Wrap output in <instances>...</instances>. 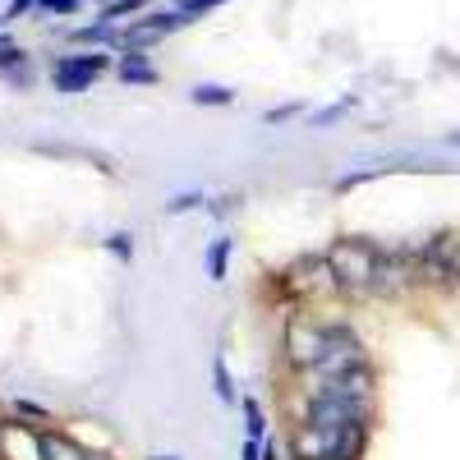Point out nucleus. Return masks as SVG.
I'll use <instances>...</instances> for the list:
<instances>
[{
    "label": "nucleus",
    "instance_id": "nucleus-1",
    "mask_svg": "<svg viewBox=\"0 0 460 460\" xmlns=\"http://www.w3.org/2000/svg\"><path fill=\"white\" fill-rule=\"evenodd\" d=\"M377 258H382V249L368 244V240H336V244L327 249V262H332L336 286H341L345 299H364V295H373Z\"/></svg>",
    "mask_w": 460,
    "mask_h": 460
},
{
    "label": "nucleus",
    "instance_id": "nucleus-2",
    "mask_svg": "<svg viewBox=\"0 0 460 460\" xmlns=\"http://www.w3.org/2000/svg\"><path fill=\"white\" fill-rule=\"evenodd\" d=\"M332 332H336V323H318L309 314H290L286 327H281V355H286L290 373L318 368L332 350Z\"/></svg>",
    "mask_w": 460,
    "mask_h": 460
},
{
    "label": "nucleus",
    "instance_id": "nucleus-3",
    "mask_svg": "<svg viewBox=\"0 0 460 460\" xmlns=\"http://www.w3.org/2000/svg\"><path fill=\"white\" fill-rule=\"evenodd\" d=\"M290 299H327V295H341L336 286V272H332V262L327 253H314V258H299L295 267H286L281 281H277Z\"/></svg>",
    "mask_w": 460,
    "mask_h": 460
},
{
    "label": "nucleus",
    "instance_id": "nucleus-4",
    "mask_svg": "<svg viewBox=\"0 0 460 460\" xmlns=\"http://www.w3.org/2000/svg\"><path fill=\"white\" fill-rule=\"evenodd\" d=\"M359 364H368L364 359V345H359V336L345 327V323H336V332H332V350H327V359L318 364V368H309V373H295L299 382H314L304 396H314L323 382H332V377H341V373H350V368H359Z\"/></svg>",
    "mask_w": 460,
    "mask_h": 460
},
{
    "label": "nucleus",
    "instance_id": "nucleus-5",
    "mask_svg": "<svg viewBox=\"0 0 460 460\" xmlns=\"http://www.w3.org/2000/svg\"><path fill=\"white\" fill-rule=\"evenodd\" d=\"M0 460H47V433L19 424V414L0 419Z\"/></svg>",
    "mask_w": 460,
    "mask_h": 460
},
{
    "label": "nucleus",
    "instance_id": "nucleus-6",
    "mask_svg": "<svg viewBox=\"0 0 460 460\" xmlns=\"http://www.w3.org/2000/svg\"><path fill=\"white\" fill-rule=\"evenodd\" d=\"M341 433H345V429H323V424L299 419L295 433H290V456H295V460H336Z\"/></svg>",
    "mask_w": 460,
    "mask_h": 460
},
{
    "label": "nucleus",
    "instance_id": "nucleus-7",
    "mask_svg": "<svg viewBox=\"0 0 460 460\" xmlns=\"http://www.w3.org/2000/svg\"><path fill=\"white\" fill-rule=\"evenodd\" d=\"M106 56H65V60H56V69H51V84H56V93H84V88H93V79L97 74H106Z\"/></svg>",
    "mask_w": 460,
    "mask_h": 460
},
{
    "label": "nucleus",
    "instance_id": "nucleus-8",
    "mask_svg": "<svg viewBox=\"0 0 460 460\" xmlns=\"http://www.w3.org/2000/svg\"><path fill=\"white\" fill-rule=\"evenodd\" d=\"M180 23H189L180 10H175V14H152V19H143V23H129V32H125V47H129V51H138V47H152L157 37L175 32Z\"/></svg>",
    "mask_w": 460,
    "mask_h": 460
},
{
    "label": "nucleus",
    "instance_id": "nucleus-9",
    "mask_svg": "<svg viewBox=\"0 0 460 460\" xmlns=\"http://www.w3.org/2000/svg\"><path fill=\"white\" fill-rule=\"evenodd\" d=\"M47 460H102V456L84 451L79 442H69L65 433H47Z\"/></svg>",
    "mask_w": 460,
    "mask_h": 460
},
{
    "label": "nucleus",
    "instance_id": "nucleus-10",
    "mask_svg": "<svg viewBox=\"0 0 460 460\" xmlns=\"http://www.w3.org/2000/svg\"><path fill=\"white\" fill-rule=\"evenodd\" d=\"M433 258L447 267L451 281H460V235H442V240L433 244Z\"/></svg>",
    "mask_w": 460,
    "mask_h": 460
},
{
    "label": "nucleus",
    "instance_id": "nucleus-11",
    "mask_svg": "<svg viewBox=\"0 0 460 460\" xmlns=\"http://www.w3.org/2000/svg\"><path fill=\"white\" fill-rule=\"evenodd\" d=\"M120 79H125V84H157V69H152L138 51H129V56L120 60Z\"/></svg>",
    "mask_w": 460,
    "mask_h": 460
},
{
    "label": "nucleus",
    "instance_id": "nucleus-12",
    "mask_svg": "<svg viewBox=\"0 0 460 460\" xmlns=\"http://www.w3.org/2000/svg\"><path fill=\"white\" fill-rule=\"evenodd\" d=\"M230 249H235V240H230V235H221V240H212V244H208V277H212V281H226Z\"/></svg>",
    "mask_w": 460,
    "mask_h": 460
},
{
    "label": "nucleus",
    "instance_id": "nucleus-13",
    "mask_svg": "<svg viewBox=\"0 0 460 460\" xmlns=\"http://www.w3.org/2000/svg\"><path fill=\"white\" fill-rule=\"evenodd\" d=\"M189 102H194V106H230V102H235V93L221 88V84H199L194 93H189Z\"/></svg>",
    "mask_w": 460,
    "mask_h": 460
},
{
    "label": "nucleus",
    "instance_id": "nucleus-14",
    "mask_svg": "<svg viewBox=\"0 0 460 460\" xmlns=\"http://www.w3.org/2000/svg\"><path fill=\"white\" fill-rule=\"evenodd\" d=\"M212 387H217V396L230 405V401H235V377H230V368H226V359L217 355L212 359Z\"/></svg>",
    "mask_w": 460,
    "mask_h": 460
},
{
    "label": "nucleus",
    "instance_id": "nucleus-15",
    "mask_svg": "<svg viewBox=\"0 0 460 460\" xmlns=\"http://www.w3.org/2000/svg\"><path fill=\"white\" fill-rule=\"evenodd\" d=\"M240 410H244V419H249V424H244V429H249V438H258V442H262V438H267V414H262V405H258L253 396H244V401H240Z\"/></svg>",
    "mask_w": 460,
    "mask_h": 460
},
{
    "label": "nucleus",
    "instance_id": "nucleus-16",
    "mask_svg": "<svg viewBox=\"0 0 460 460\" xmlns=\"http://www.w3.org/2000/svg\"><path fill=\"white\" fill-rule=\"evenodd\" d=\"M208 199L203 194H180V199H171L166 203V217H180V212H194V208H203Z\"/></svg>",
    "mask_w": 460,
    "mask_h": 460
},
{
    "label": "nucleus",
    "instance_id": "nucleus-17",
    "mask_svg": "<svg viewBox=\"0 0 460 460\" xmlns=\"http://www.w3.org/2000/svg\"><path fill=\"white\" fill-rule=\"evenodd\" d=\"M106 249H111L115 258H134V235H125V230H115V235L106 240Z\"/></svg>",
    "mask_w": 460,
    "mask_h": 460
},
{
    "label": "nucleus",
    "instance_id": "nucleus-18",
    "mask_svg": "<svg viewBox=\"0 0 460 460\" xmlns=\"http://www.w3.org/2000/svg\"><path fill=\"white\" fill-rule=\"evenodd\" d=\"M350 106H355V102H336V106L318 111V115H314V129H323V125H336V120H341V115L350 111Z\"/></svg>",
    "mask_w": 460,
    "mask_h": 460
},
{
    "label": "nucleus",
    "instance_id": "nucleus-19",
    "mask_svg": "<svg viewBox=\"0 0 460 460\" xmlns=\"http://www.w3.org/2000/svg\"><path fill=\"white\" fill-rule=\"evenodd\" d=\"M14 414H19V419H51V414H47L42 405H37V401H14Z\"/></svg>",
    "mask_w": 460,
    "mask_h": 460
},
{
    "label": "nucleus",
    "instance_id": "nucleus-20",
    "mask_svg": "<svg viewBox=\"0 0 460 460\" xmlns=\"http://www.w3.org/2000/svg\"><path fill=\"white\" fill-rule=\"evenodd\" d=\"M221 5V0H184V5H180V14L184 19H194V14H203V10H217Z\"/></svg>",
    "mask_w": 460,
    "mask_h": 460
},
{
    "label": "nucleus",
    "instance_id": "nucleus-21",
    "mask_svg": "<svg viewBox=\"0 0 460 460\" xmlns=\"http://www.w3.org/2000/svg\"><path fill=\"white\" fill-rule=\"evenodd\" d=\"M79 0H42V14H74Z\"/></svg>",
    "mask_w": 460,
    "mask_h": 460
},
{
    "label": "nucleus",
    "instance_id": "nucleus-22",
    "mask_svg": "<svg viewBox=\"0 0 460 460\" xmlns=\"http://www.w3.org/2000/svg\"><path fill=\"white\" fill-rule=\"evenodd\" d=\"M14 65H23V51L19 47H5V51H0V69H14Z\"/></svg>",
    "mask_w": 460,
    "mask_h": 460
},
{
    "label": "nucleus",
    "instance_id": "nucleus-23",
    "mask_svg": "<svg viewBox=\"0 0 460 460\" xmlns=\"http://www.w3.org/2000/svg\"><path fill=\"white\" fill-rule=\"evenodd\" d=\"M240 460H262V442H258V438H249V442L240 447Z\"/></svg>",
    "mask_w": 460,
    "mask_h": 460
},
{
    "label": "nucleus",
    "instance_id": "nucleus-24",
    "mask_svg": "<svg viewBox=\"0 0 460 460\" xmlns=\"http://www.w3.org/2000/svg\"><path fill=\"white\" fill-rule=\"evenodd\" d=\"M32 5H42V0H14V5H10V14H5V19H23V14H28Z\"/></svg>",
    "mask_w": 460,
    "mask_h": 460
},
{
    "label": "nucleus",
    "instance_id": "nucleus-25",
    "mask_svg": "<svg viewBox=\"0 0 460 460\" xmlns=\"http://www.w3.org/2000/svg\"><path fill=\"white\" fill-rule=\"evenodd\" d=\"M299 106H281V111H267V125H277V120H290Z\"/></svg>",
    "mask_w": 460,
    "mask_h": 460
},
{
    "label": "nucleus",
    "instance_id": "nucleus-26",
    "mask_svg": "<svg viewBox=\"0 0 460 460\" xmlns=\"http://www.w3.org/2000/svg\"><path fill=\"white\" fill-rule=\"evenodd\" d=\"M262 460H281V447L272 438H262Z\"/></svg>",
    "mask_w": 460,
    "mask_h": 460
},
{
    "label": "nucleus",
    "instance_id": "nucleus-27",
    "mask_svg": "<svg viewBox=\"0 0 460 460\" xmlns=\"http://www.w3.org/2000/svg\"><path fill=\"white\" fill-rule=\"evenodd\" d=\"M447 143H451V147H460V129H456V134H447Z\"/></svg>",
    "mask_w": 460,
    "mask_h": 460
},
{
    "label": "nucleus",
    "instance_id": "nucleus-28",
    "mask_svg": "<svg viewBox=\"0 0 460 460\" xmlns=\"http://www.w3.org/2000/svg\"><path fill=\"white\" fill-rule=\"evenodd\" d=\"M5 47H14V42H10V37H5V32H0V51H5Z\"/></svg>",
    "mask_w": 460,
    "mask_h": 460
},
{
    "label": "nucleus",
    "instance_id": "nucleus-29",
    "mask_svg": "<svg viewBox=\"0 0 460 460\" xmlns=\"http://www.w3.org/2000/svg\"><path fill=\"white\" fill-rule=\"evenodd\" d=\"M147 460H175V456H147Z\"/></svg>",
    "mask_w": 460,
    "mask_h": 460
}]
</instances>
